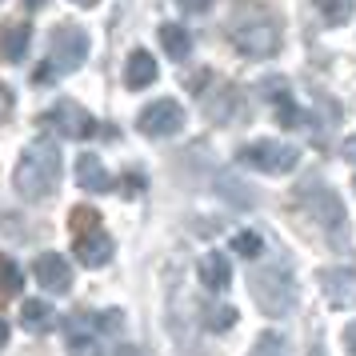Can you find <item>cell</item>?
Returning a JSON list of instances; mask_svg holds the SVG:
<instances>
[{
	"instance_id": "obj_1",
	"label": "cell",
	"mask_w": 356,
	"mask_h": 356,
	"mask_svg": "<svg viewBox=\"0 0 356 356\" xmlns=\"http://www.w3.org/2000/svg\"><path fill=\"white\" fill-rule=\"evenodd\" d=\"M13 184L24 200H44V196L56 193V184H60V148H56V140L36 136L33 145L20 152Z\"/></svg>"
},
{
	"instance_id": "obj_2",
	"label": "cell",
	"mask_w": 356,
	"mask_h": 356,
	"mask_svg": "<svg viewBox=\"0 0 356 356\" xmlns=\"http://www.w3.org/2000/svg\"><path fill=\"white\" fill-rule=\"evenodd\" d=\"M88 60V33L76 24H60L49 36V65L36 72V81H49L52 72H76Z\"/></svg>"
},
{
	"instance_id": "obj_3",
	"label": "cell",
	"mask_w": 356,
	"mask_h": 356,
	"mask_svg": "<svg viewBox=\"0 0 356 356\" xmlns=\"http://www.w3.org/2000/svg\"><path fill=\"white\" fill-rule=\"evenodd\" d=\"M228 40L236 44L241 56L264 60V56H276V49H280V24H276L273 17H264V13H260V17H241L232 24Z\"/></svg>"
},
{
	"instance_id": "obj_4",
	"label": "cell",
	"mask_w": 356,
	"mask_h": 356,
	"mask_svg": "<svg viewBox=\"0 0 356 356\" xmlns=\"http://www.w3.org/2000/svg\"><path fill=\"white\" fill-rule=\"evenodd\" d=\"M248 289H252V300H257L260 312H268V316H280V312H289L292 305V276L284 268H252L248 276Z\"/></svg>"
},
{
	"instance_id": "obj_5",
	"label": "cell",
	"mask_w": 356,
	"mask_h": 356,
	"mask_svg": "<svg viewBox=\"0 0 356 356\" xmlns=\"http://www.w3.org/2000/svg\"><path fill=\"white\" fill-rule=\"evenodd\" d=\"M300 161V152L284 140H252V145L241 148V164L257 168V172H268V177H284L292 172Z\"/></svg>"
},
{
	"instance_id": "obj_6",
	"label": "cell",
	"mask_w": 356,
	"mask_h": 356,
	"mask_svg": "<svg viewBox=\"0 0 356 356\" xmlns=\"http://www.w3.org/2000/svg\"><path fill=\"white\" fill-rule=\"evenodd\" d=\"M136 129L145 132V136H152V140H161V136H177V132L184 129V108H180L172 97L152 100V104H145V108H140V116H136Z\"/></svg>"
},
{
	"instance_id": "obj_7",
	"label": "cell",
	"mask_w": 356,
	"mask_h": 356,
	"mask_svg": "<svg viewBox=\"0 0 356 356\" xmlns=\"http://www.w3.org/2000/svg\"><path fill=\"white\" fill-rule=\"evenodd\" d=\"M44 120V129H56V132H65L68 140H88L92 132H97V120L84 113L76 100H56L49 113L40 116Z\"/></svg>"
},
{
	"instance_id": "obj_8",
	"label": "cell",
	"mask_w": 356,
	"mask_h": 356,
	"mask_svg": "<svg viewBox=\"0 0 356 356\" xmlns=\"http://www.w3.org/2000/svg\"><path fill=\"white\" fill-rule=\"evenodd\" d=\"M72 257L81 260L84 268H100V264L113 260V236H108L100 225L84 228V232H76V241H72Z\"/></svg>"
},
{
	"instance_id": "obj_9",
	"label": "cell",
	"mask_w": 356,
	"mask_h": 356,
	"mask_svg": "<svg viewBox=\"0 0 356 356\" xmlns=\"http://www.w3.org/2000/svg\"><path fill=\"white\" fill-rule=\"evenodd\" d=\"M33 276L40 280V289L49 292H68L72 289V264L60 252H40L33 264Z\"/></svg>"
},
{
	"instance_id": "obj_10",
	"label": "cell",
	"mask_w": 356,
	"mask_h": 356,
	"mask_svg": "<svg viewBox=\"0 0 356 356\" xmlns=\"http://www.w3.org/2000/svg\"><path fill=\"white\" fill-rule=\"evenodd\" d=\"M305 204L308 212L321 220L332 236H340V225H344V209H340V200L332 188H305Z\"/></svg>"
},
{
	"instance_id": "obj_11",
	"label": "cell",
	"mask_w": 356,
	"mask_h": 356,
	"mask_svg": "<svg viewBox=\"0 0 356 356\" xmlns=\"http://www.w3.org/2000/svg\"><path fill=\"white\" fill-rule=\"evenodd\" d=\"M76 184H81L84 193H108V188H113V177H108V168L100 164L97 152H81V156H76Z\"/></svg>"
},
{
	"instance_id": "obj_12",
	"label": "cell",
	"mask_w": 356,
	"mask_h": 356,
	"mask_svg": "<svg viewBox=\"0 0 356 356\" xmlns=\"http://www.w3.org/2000/svg\"><path fill=\"white\" fill-rule=\"evenodd\" d=\"M196 273H200V284L209 292H225L228 280H232V264H228L225 252H204L200 264H196Z\"/></svg>"
},
{
	"instance_id": "obj_13",
	"label": "cell",
	"mask_w": 356,
	"mask_h": 356,
	"mask_svg": "<svg viewBox=\"0 0 356 356\" xmlns=\"http://www.w3.org/2000/svg\"><path fill=\"white\" fill-rule=\"evenodd\" d=\"M29 40H33V24H24V20H13V24H4L0 29V56L4 60H24V52H29Z\"/></svg>"
},
{
	"instance_id": "obj_14",
	"label": "cell",
	"mask_w": 356,
	"mask_h": 356,
	"mask_svg": "<svg viewBox=\"0 0 356 356\" xmlns=\"http://www.w3.org/2000/svg\"><path fill=\"white\" fill-rule=\"evenodd\" d=\"M156 72H161V68H156V56L145 52V49H136L129 56V65H124V88H132V92H136V88H148V84L156 81Z\"/></svg>"
},
{
	"instance_id": "obj_15",
	"label": "cell",
	"mask_w": 356,
	"mask_h": 356,
	"mask_svg": "<svg viewBox=\"0 0 356 356\" xmlns=\"http://www.w3.org/2000/svg\"><path fill=\"white\" fill-rule=\"evenodd\" d=\"M156 36H161V49L172 56V60H184L188 52H193V36H188V29L184 24H172V20H164L161 29H156Z\"/></svg>"
},
{
	"instance_id": "obj_16",
	"label": "cell",
	"mask_w": 356,
	"mask_h": 356,
	"mask_svg": "<svg viewBox=\"0 0 356 356\" xmlns=\"http://www.w3.org/2000/svg\"><path fill=\"white\" fill-rule=\"evenodd\" d=\"M20 324H24L29 332H52L56 312H52L44 300H24V308H20Z\"/></svg>"
},
{
	"instance_id": "obj_17",
	"label": "cell",
	"mask_w": 356,
	"mask_h": 356,
	"mask_svg": "<svg viewBox=\"0 0 356 356\" xmlns=\"http://www.w3.org/2000/svg\"><path fill=\"white\" fill-rule=\"evenodd\" d=\"M316 13H321L324 24H332V29H340V24H348L356 13V0H316Z\"/></svg>"
},
{
	"instance_id": "obj_18",
	"label": "cell",
	"mask_w": 356,
	"mask_h": 356,
	"mask_svg": "<svg viewBox=\"0 0 356 356\" xmlns=\"http://www.w3.org/2000/svg\"><path fill=\"white\" fill-rule=\"evenodd\" d=\"M17 292H20V268L8 257H0V305L13 300Z\"/></svg>"
},
{
	"instance_id": "obj_19",
	"label": "cell",
	"mask_w": 356,
	"mask_h": 356,
	"mask_svg": "<svg viewBox=\"0 0 356 356\" xmlns=\"http://www.w3.org/2000/svg\"><path fill=\"white\" fill-rule=\"evenodd\" d=\"M248 356H289V344H284L280 332H260Z\"/></svg>"
},
{
	"instance_id": "obj_20",
	"label": "cell",
	"mask_w": 356,
	"mask_h": 356,
	"mask_svg": "<svg viewBox=\"0 0 356 356\" xmlns=\"http://www.w3.org/2000/svg\"><path fill=\"white\" fill-rule=\"evenodd\" d=\"M232 252H236V257L257 260L260 252H264V241H260L257 232H236V236H232Z\"/></svg>"
},
{
	"instance_id": "obj_21",
	"label": "cell",
	"mask_w": 356,
	"mask_h": 356,
	"mask_svg": "<svg viewBox=\"0 0 356 356\" xmlns=\"http://www.w3.org/2000/svg\"><path fill=\"white\" fill-rule=\"evenodd\" d=\"M276 120H280L284 129H300V124H305L300 108H296V104H292L289 97H276Z\"/></svg>"
},
{
	"instance_id": "obj_22",
	"label": "cell",
	"mask_w": 356,
	"mask_h": 356,
	"mask_svg": "<svg viewBox=\"0 0 356 356\" xmlns=\"http://www.w3.org/2000/svg\"><path fill=\"white\" fill-rule=\"evenodd\" d=\"M232 324H236V308H220V305H212L209 308V328L212 332H228V328H232Z\"/></svg>"
},
{
	"instance_id": "obj_23",
	"label": "cell",
	"mask_w": 356,
	"mask_h": 356,
	"mask_svg": "<svg viewBox=\"0 0 356 356\" xmlns=\"http://www.w3.org/2000/svg\"><path fill=\"white\" fill-rule=\"evenodd\" d=\"M68 220H72V232H84V228H97L100 225V216L92 209H84V204H81V209H72Z\"/></svg>"
},
{
	"instance_id": "obj_24",
	"label": "cell",
	"mask_w": 356,
	"mask_h": 356,
	"mask_svg": "<svg viewBox=\"0 0 356 356\" xmlns=\"http://www.w3.org/2000/svg\"><path fill=\"white\" fill-rule=\"evenodd\" d=\"M120 188H124V196H140L145 193V177H140V172H124Z\"/></svg>"
},
{
	"instance_id": "obj_25",
	"label": "cell",
	"mask_w": 356,
	"mask_h": 356,
	"mask_svg": "<svg viewBox=\"0 0 356 356\" xmlns=\"http://www.w3.org/2000/svg\"><path fill=\"white\" fill-rule=\"evenodd\" d=\"M180 8H184V13H193V17H200V13H209L212 4H216V0H177Z\"/></svg>"
},
{
	"instance_id": "obj_26",
	"label": "cell",
	"mask_w": 356,
	"mask_h": 356,
	"mask_svg": "<svg viewBox=\"0 0 356 356\" xmlns=\"http://www.w3.org/2000/svg\"><path fill=\"white\" fill-rule=\"evenodd\" d=\"M8 113H13V88L0 81V120H8Z\"/></svg>"
},
{
	"instance_id": "obj_27",
	"label": "cell",
	"mask_w": 356,
	"mask_h": 356,
	"mask_svg": "<svg viewBox=\"0 0 356 356\" xmlns=\"http://www.w3.org/2000/svg\"><path fill=\"white\" fill-rule=\"evenodd\" d=\"M100 328H104V332H116V328H120V312H104V316H100Z\"/></svg>"
},
{
	"instance_id": "obj_28",
	"label": "cell",
	"mask_w": 356,
	"mask_h": 356,
	"mask_svg": "<svg viewBox=\"0 0 356 356\" xmlns=\"http://www.w3.org/2000/svg\"><path fill=\"white\" fill-rule=\"evenodd\" d=\"M340 152H344V161H348V164H356V132L344 140V148H340Z\"/></svg>"
},
{
	"instance_id": "obj_29",
	"label": "cell",
	"mask_w": 356,
	"mask_h": 356,
	"mask_svg": "<svg viewBox=\"0 0 356 356\" xmlns=\"http://www.w3.org/2000/svg\"><path fill=\"white\" fill-rule=\"evenodd\" d=\"M344 344H348V353L356 356V324H348V328H344Z\"/></svg>"
},
{
	"instance_id": "obj_30",
	"label": "cell",
	"mask_w": 356,
	"mask_h": 356,
	"mask_svg": "<svg viewBox=\"0 0 356 356\" xmlns=\"http://www.w3.org/2000/svg\"><path fill=\"white\" fill-rule=\"evenodd\" d=\"M4 344H8V321L0 316V348H4Z\"/></svg>"
},
{
	"instance_id": "obj_31",
	"label": "cell",
	"mask_w": 356,
	"mask_h": 356,
	"mask_svg": "<svg viewBox=\"0 0 356 356\" xmlns=\"http://www.w3.org/2000/svg\"><path fill=\"white\" fill-rule=\"evenodd\" d=\"M76 8H97V0H72Z\"/></svg>"
},
{
	"instance_id": "obj_32",
	"label": "cell",
	"mask_w": 356,
	"mask_h": 356,
	"mask_svg": "<svg viewBox=\"0 0 356 356\" xmlns=\"http://www.w3.org/2000/svg\"><path fill=\"white\" fill-rule=\"evenodd\" d=\"M40 4H44V0H24V8H40Z\"/></svg>"
},
{
	"instance_id": "obj_33",
	"label": "cell",
	"mask_w": 356,
	"mask_h": 356,
	"mask_svg": "<svg viewBox=\"0 0 356 356\" xmlns=\"http://www.w3.org/2000/svg\"><path fill=\"white\" fill-rule=\"evenodd\" d=\"M124 356H136V353H132V348H124Z\"/></svg>"
},
{
	"instance_id": "obj_34",
	"label": "cell",
	"mask_w": 356,
	"mask_h": 356,
	"mask_svg": "<svg viewBox=\"0 0 356 356\" xmlns=\"http://www.w3.org/2000/svg\"><path fill=\"white\" fill-rule=\"evenodd\" d=\"M353 188H356V180H353Z\"/></svg>"
}]
</instances>
